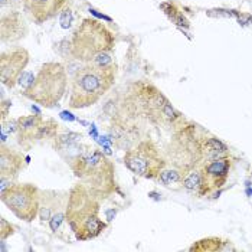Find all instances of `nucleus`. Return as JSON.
<instances>
[{
	"label": "nucleus",
	"mask_w": 252,
	"mask_h": 252,
	"mask_svg": "<svg viewBox=\"0 0 252 252\" xmlns=\"http://www.w3.org/2000/svg\"><path fill=\"white\" fill-rule=\"evenodd\" d=\"M59 131V124L54 120V118H48L43 120L40 130H39V141L42 140H54L55 137L58 136Z\"/></svg>",
	"instance_id": "412c9836"
},
{
	"label": "nucleus",
	"mask_w": 252,
	"mask_h": 252,
	"mask_svg": "<svg viewBox=\"0 0 252 252\" xmlns=\"http://www.w3.org/2000/svg\"><path fill=\"white\" fill-rule=\"evenodd\" d=\"M199 188H200V166L190 169L189 172L185 173L183 177V189L188 192H193L199 193Z\"/></svg>",
	"instance_id": "aec40b11"
},
{
	"label": "nucleus",
	"mask_w": 252,
	"mask_h": 252,
	"mask_svg": "<svg viewBox=\"0 0 252 252\" xmlns=\"http://www.w3.org/2000/svg\"><path fill=\"white\" fill-rule=\"evenodd\" d=\"M68 88V72L61 62H45L31 85L22 93L23 97L43 108L57 107Z\"/></svg>",
	"instance_id": "39448f33"
},
{
	"label": "nucleus",
	"mask_w": 252,
	"mask_h": 252,
	"mask_svg": "<svg viewBox=\"0 0 252 252\" xmlns=\"http://www.w3.org/2000/svg\"><path fill=\"white\" fill-rule=\"evenodd\" d=\"M167 102L170 101L163 91L146 79L131 82L123 101L130 116L146 118L156 126H161V113Z\"/></svg>",
	"instance_id": "423d86ee"
},
{
	"label": "nucleus",
	"mask_w": 252,
	"mask_h": 252,
	"mask_svg": "<svg viewBox=\"0 0 252 252\" xmlns=\"http://www.w3.org/2000/svg\"><path fill=\"white\" fill-rule=\"evenodd\" d=\"M12 105V102L9 101V102H6V101H3L1 102V121L3 120H6V116H7V108Z\"/></svg>",
	"instance_id": "b1692460"
},
{
	"label": "nucleus",
	"mask_w": 252,
	"mask_h": 252,
	"mask_svg": "<svg viewBox=\"0 0 252 252\" xmlns=\"http://www.w3.org/2000/svg\"><path fill=\"white\" fill-rule=\"evenodd\" d=\"M116 45V32L107 23L94 18H84L71 38L72 59L88 63L102 52H113Z\"/></svg>",
	"instance_id": "20e7f679"
},
{
	"label": "nucleus",
	"mask_w": 252,
	"mask_h": 252,
	"mask_svg": "<svg viewBox=\"0 0 252 252\" xmlns=\"http://www.w3.org/2000/svg\"><path fill=\"white\" fill-rule=\"evenodd\" d=\"M102 199L85 183L78 182L69 189L66 205V223L79 242L98 238L107 229V222L101 219Z\"/></svg>",
	"instance_id": "f257e3e1"
},
{
	"label": "nucleus",
	"mask_w": 252,
	"mask_h": 252,
	"mask_svg": "<svg viewBox=\"0 0 252 252\" xmlns=\"http://www.w3.org/2000/svg\"><path fill=\"white\" fill-rule=\"evenodd\" d=\"M232 166V157L229 155L202 163L200 164V188H199L197 196L203 197V196L220 193L223 186L228 183Z\"/></svg>",
	"instance_id": "1a4fd4ad"
},
{
	"label": "nucleus",
	"mask_w": 252,
	"mask_h": 252,
	"mask_svg": "<svg viewBox=\"0 0 252 252\" xmlns=\"http://www.w3.org/2000/svg\"><path fill=\"white\" fill-rule=\"evenodd\" d=\"M160 7L164 10V13L167 15V18L172 20L175 25L180 26V28H189V26H190L189 20L186 19V16L177 9V6H176L175 3H172V1H169V3H161Z\"/></svg>",
	"instance_id": "6ab92c4d"
},
{
	"label": "nucleus",
	"mask_w": 252,
	"mask_h": 252,
	"mask_svg": "<svg viewBox=\"0 0 252 252\" xmlns=\"http://www.w3.org/2000/svg\"><path fill=\"white\" fill-rule=\"evenodd\" d=\"M0 199L23 222L31 223L39 216L40 189L33 183H13L0 192Z\"/></svg>",
	"instance_id": "6e6552de"
},
{
	"label": "nucleus",
	"mask_w": 252,
	"mask_h": 252,
	"mask_svg": "<svg viewBox=\"0 0 252 252\" xmlns=\"http://www.w3.org/2000/svg\"><path fill=\"white\" fill-rule=\"evenodd\" d=\"M69 192L58 190H40V209L39 219L40 222H49V219L61 211H66Z\"/></svg>",
	"instance_id": "4468645a"
},
{
	"label": "nucleus",
	"mask_w": 252,
	"mask_h": 252,
	"mask_svg": "<svg viewBox=\"0 0 252 252\" xmlns=\"http://www.w3.org/2000/svg\"><path fill=\"white\" fill-rule=\"evenodd\" d=\"M69 0H23V9L36 25L55 19Z\"/></svg>",
	"instance_id": "9b49d317"
},
{
	"label": "nucleus",
	"mask_w": 252,
	"mask_h": 252,
	"mask_svg": "<svg viewBox=\"0 0 252 252\" xmlns=\"http://www.w3.org/2000/svg\"><path fill=\"white\" fill-rule=\"evenodd\" d=\"M183 177H185V172L180 170L179 167H164L163 172L157 177V180L169 189L179 190L183 189Z\"/></svg>",
	"instance_id": "a211bd4d"
},
{
	"label": "nucleus",
	"mask_w": 252,
	"mask_h": 252,
	"mask_svg": "<svg viewBox=\"0 0 252 252\" xmlns=\"http://www.w3.org/2000/svg\"><path fill=\"white\" fill-rule=\"evenodd\" d=\"M123 163L133 175L149 180H157L163 169L167 167L166 157L150 138L141 140L127 149L123 156Z\"/></svg>",
	"instance_id": "0eeeda50"
},
{
	"label": "nucleus",
	"mask_w": 252,
	"mask_h": 252,
	"mask_svg": "<svg viewBox=\"0 0 252 252\" xmlns=\"http://www.w3.org/2000/svg\"><path fill=\"white\" fill-rule=\"evenodd\" d=\"M43 123V118L39 114L22 116L18 118V131L16 138L23 149H31L39 141V130Z\"/></svg>",
	"instance_id": "2eb2a0df"
},
{
	"label": "nucleus",
	"mask_w": 252,
	"mask_h": 252,
	"mask_svg": "<svg viewBox=\"0 0 252 252\" xmlns=\"http://www.w3.org/2000/svg\"><path fill=\"white\" fill-rule=\"evenodd\" d=\"M117 65L97 66L94 63H82L71 81L68 107L71 110H84L95 105L114 87Z\"/></svg>",
	"instance_id": "7ed1b4c3"
},
{
	"label": "nucleus",
	"mask_w": 252,
	"mask_h": 252,
	"mask_svg": "<svg viewBox=\"0 0 252 252\" xmlns=\"http://www.w3.org/2000/svg\"><path fill=\"white\" fill-rule=\"evenodd\" d=\"M28 35V25L20 12L9 7L0 9V39L3 43L18 42Z\"/></svg>",
	"instance_id": "f8f14e48"
},
{
	"label": "nucleus",
	"mask_w": 252,
	"mask_h": 252,
	"mask_svg": "<svg viewBox=\"0 0 252 252\" xmlns=\"http://www.w3.org/2000/svg\"><path fill=\"white\" fill-rule=\"evenodd\" d=\"M68 166L79 182L91 188L102 200L117 193L116 166L97 147H82L79 155Z\"/></svg>",
	"instance_id": "f03ea898"
},
{
	"label": "nucleus",
	"mask_w": 252,
	"mask_h": 252,
	"mask_svg": "<svg viewBox=\"0 0 252 252\" xmlns=\"http://www.w3.org/2000/svg\"><path fill=\"white\" fill-rule=\"evenodd\" d=\"M63 225H68V223H66V215H65V211L57 212V214L49 219V229L52 231L54 235H57L58 238H62L61 229H62ZM62 239H63V238H62Z\"/></svg>",
	"instance_id": "4be33fe9"
},
{
	"label": "nucleus",
	"mask_w": 252,
	"mask_h": 252,
	"mask_svg": "<svg viewBox=\"0 0 252 252\" xmlns=\"http://www.w3.org/2000/svg\"><path fill=\"white\" fill-rule=\"evenodd\" d=\"M12 1H15V3H18V1H23V0H12Z\"/></svg>",
	"instance_id": "393cba45"
},
{
	"label": "nucleus",
	"mask_w": 252,
	"mask_h": 252,
	"mask_svg": "<svg viewBox=\"0 0 252 252\" xmlns=\"http://www.w3.org/2000/svg\"><path fill=\"white\" fill-rule=\"evenodd\" d=\"M16 233V226H13L6 218H0V241H6Z\"/></svg>",
	"instance_id": "5701e85b"
},
{
	"label": "nucleus",
	"mask_w": 252,
	"mask_h": 252,
	"mask_svg": "<svg viewBox=\"0 0 252 252\" xmlns=\"http://www.w3.org/2000/svg\"><path fill=\"white\" fill-rule=\"evenodd\" d=\"M200 155H202V163H206L218 157L228 156L229 149L223 141H220L216 137H203L200 141Z\"/></svg>",
	"instance_id": "f3484780"
},
{
	"label": "nucleus",
	"mask_w": 252,
	"mask_h": 252,
	"mask_svg": "<svg viewBox=\"0 0 252 252\" xmlns=\"http://www.w3.org/2000/svg\"><path fill=\"white\" fill-rule=\"evenodd\" d=\"M192 252H228L236 251V248L232 245L229 239L218 238V236H209L196 241L193 245L189 248Z\"/></svg>",
	"instance_id": "dca6fc26"
},
{
	"label": "nucleus",
	"mask_w": 252,
	"mask_h": 252,
	"mask_svg": "<svg viewBox=\"0 0 252 252\" xmlns=\"http://www.w3.org/2000/svg\"><path fill=\"white\" fill-rule=\"evenodd\" d=\"M26 161L25 156L10 146L1 143L0 146V179L15 180L23 170Z\"/></svg>",
	"instance_id": "ddd939ff"
},
{
	"label": "nucleus",
	"mask_w": 252,
	"mask_h": 252,
	"mask_svg": "<svg viewBox=\"0 0 252 252\" xmlns=\"http://www.w3.org/2000/svg\"><path fill=\"white\" fill-rule=\"evenodd\" d=\"M28 49L18 46L9 51H3L0 55V81L4 87L15 88L19 82L25 68L29 63Z\"/></svg>",
	"instance_id": "9d476101"
}]
</instances>
